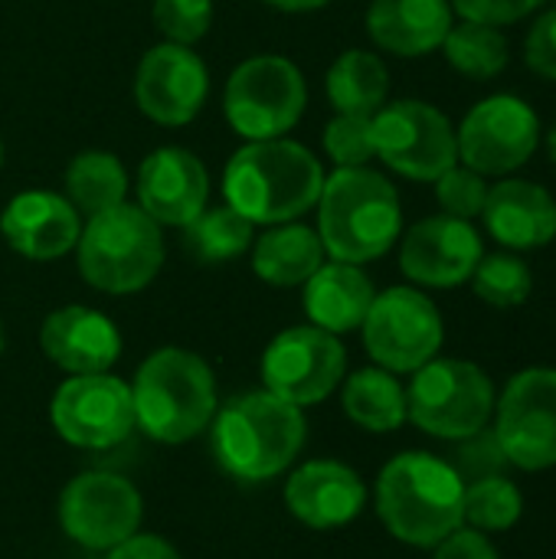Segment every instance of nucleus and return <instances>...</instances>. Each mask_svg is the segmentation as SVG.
Returning a JSON list of instances; mask_svg holds the SVG:
<instances>
[{
  "instance_id": "2",
  "label": "nucleus",
  "mask_w": 556,
  "mask_h": 559,
  "mask_svg": "<svg viewBox=\"0 0 556 559\" xmlns=\"http://www.w3.org/2000/svg\"><path fill=\"white\" fill-rule=\"evenodd\" d=\"M324 187L321 160L298 141L269 138L239 147L223 170V193L252 223H295L318 206Z\"/></svg>"
},
{
  "instance_id": "13",
  "label": "nucleus",
  "mask_w": 556,
  "mask_h": 559,
  "mask_svg": "<svg viewBox=\"0 0 556 559\" xmlns=\"http://www.w3.org/2000/svg\"><path fill=\"white\" fill-rule=\"evenodd\" d=\"M49 423L75 449H115L134 432L131 386L111 373L69 377L49 400Z\"/></svg>"
},
{
  "instance_id": "12",
  "label": "nucleus",
  "mask_w": 556,
  "mask_h": 559,
  "mask_svg": "<svg viewBox=\"0 0 556 559\" xmlns=\"http://www.w3.org/2000/svg\"><path fill=\"white\" fill-rule=\"evenodd\" d=\"M262 383L292 406L328 400L347 377V350L338 334L298 324L272 337L262 354Z\"/></svg>"
},
{
  "instance_id": "19",
  "label": "nucleus",
  "mask_w": 556,
  "mask_h": 559,
  "mask_svg": "<svg viewBox=\"0 0 556 559\" xmlns=\"http://www.w3.org/2000/svg\"><path fill=\"white\" fill-rule=\"evenodd\" d=\"M210 200V177L203 160L187 147H157L138 170V206L157 226L184 229Z\"/></svg>"
},
{
  "instance_id": "11",
  "label": "nucleus",
  "mask_w": 556,
  "mask_h": 559,
  "mask_svg": "<svg viewBox=\"0 0 556 559\" xmlns=\"http://www.w3.org/2000/svg\"><path fill=\"white\" fill-rule=\"evenodd\" d=\"M374 154L400 177L436 180L459 164V138L436 105L403 98L374 115Z\"/></svg>"
},
{
  "instance_id": "29",
  "label": "nucleus",
  "mask_w": 556,
  "mask_h": 559,
  "mask_svg": "<svg viewBox=\"0 0 556 559\" xmlns=\"http://www.w3.org/2000/svg\"><path fill=\"white\" fill-rule=\"evenodd\" d=\"M252 236H256V223L246 219L229 203H223L213 210L206 206L193 223L184 226V249L197 262L216 265V262H229L242 255L252 246Z\"/></svg>"
},
{
  "instance_id": "15",
  "label": "nucleus",
  "mask_w": 556,
  "mask_h": 559,
  "mask_svg": "<svg viewBox=\"0 0 556 559\" xmlns=\"http://www.w3.org/2000/svg\"><path fill=\"white\" fill-rule=\"evenodd\" d=\"M456 138L465 167L482 177H508L534 157L541 118L518 95H488L462 118Z\"/></svg>"
},
{
  "instance_id": "23",
  "label": "nucleus",
  "mask_w": 556,
  "mask_h": 559,
  "mask_svg": "<svg viewBox=\"0 0 556 559\" xmlns=\"http://www.w3.org/2000/svg\"><path fill=\"white\" fill-rule=\"evenodd\" d=\"M452 29L449 0H370L367 33L393 56H426L442 46Z\"/></svg>"
},
{
  "instance_id": "30",
  "label": "nucleus",
  "mask_w": 556,
  "mask_h": 559,
  "mask_svg": "<svg viewBox=\"0 0 556 559\" xmlns=\"http://www.w3.org/2000/svg\"><path fill=\"white\" fill-rule=\"evenodd\" d=\"M442 49L449 66L475 82L495 79L508 66V39L498 26L488 23H475V20L452 23V29L442 39Z\"/></svg>"
},
{
  "instance_id": "35",
  "label": "nucleus",
  "mask_w": 556,
  "mask_h": 559,
  "mask_svg": "<svg viewBox=\"0 0 556 559\" xmlns=\"http://www.w3.org/2000/svg\"><path fill=\"white\" fill-rule=\"evenodd\" d=\"M151 16L167 43L193 46L213 23V0H154Z\"/></svg>"
},
{
  "instance_id": "21",
  "label": "nucleus",
  "mask_w": 556,
  "mask_h": 559,
  "mask_svg": "<svg viewBox=\"0 0 556 559\" xmlns=\"http://www.w3.org/2000/svg\"><path fill=\"white\" fill-rule=\"evenodd\" d=\"M0 233L13 252L33 262H49L75 249L82 236V216L72 203L52 190H26L16 193L3 216Z\"/></svg>"
},
{
  "instance_id": "20",
  "label": "nucleus",
  "mask_w": 556,
  "mask_h": 559,
  "mask_svg": "<svg viewBox=\"0 0 556 559\" xmlns=\"http://www.w3.org/2000/svg\"><path fill=\"white\" fill-rule=\"evenodd\" d=\"M39 347L46 360L69 377L108 373L121 357V334L108 314L85 305H66L43 318Z\"/></svg>"
},
{
  "instance_id": "26",
  "label": "nucleus",
  "mask_w": 556,
  "mask_h": 559,
  "mask_svg": "<svg viewBox=\"0 0 556 559\" xmlns=\"http://www.w3.org/2000/svg\"><path fill=\"white\" fill-rule=\"evenodd\" d=\"M344 416L367 432H397L406 419V386L383 367H364L341 383Z\"/></svg>"
},
{
  "instance_id": "40",
  "label": "nucleus",
  "mask_w": 556,
  "mask_h": 559,
  "mask_svg": "<svg viewBox=\"0 0 556 559\" xmlns=\"http://www.w3.org/2000/svg\"><path fill=\"white\" fill-rule=\"evenodd\" d=\"M105 559H184L177 554L174 544H167L164 537H154V534H134L128 537L125 544L111 547Z\"/></svg>"
},
{
  "instance_id": "37",
  "label": "nucleus",
  "mask_w": 556,
  "mask_h": 559,
  "mask_svg": "<svg viewBox=\"0 0 556 559\" xmlns=\"http://www.w3.org/2000/svg\"><path fill=\"white\" fill-rule=\"evenodd\" d=\"M449 3L462 20H475V23H488V26H505V23L524 20L528 13H534L541 7V0H449Z\"/></svg>"
},
{
  "instance_id": "16",
  "label": "nucleus",
  "mask_w": 556,
  "mask_h": 559,
  "mask_svg": "<svg viewBox=\"0 0 556 559\" xmlns=\"http://www.w3.org/2000/svg\"><path fill=\"white\" fill-rule=\"evenodd\" d=\"M210 75L203 59L180 43H161L147 49L134 72V102L138 108L167 128L193 121L206 102Z\"/></svg>"
},
{
  "instance_id": "7",
  "label": "nucleus",
  "mask_w": 556,
  "mask_h": 559,
  "mask_svg": "<svg viewBox=\"0 0 556 559\" xmlns=\"http://www.w3.org/2000/svg\"><path fill=\"white\" fill-rule=\"evenodd\" d=\"M498 390L492 377L459 357H433L406 386V419L442 442L469 439L492 426Z\"/></svg>"
},
{
  "instance_id": "44",
  "label": "nucleus",
  "mask_w": 556,
  "mask_h": 559,
  "mask_svg": "<svg viewBox=\"0 0 556 559\" xmlns=\"http://www.w3.org/2000/svg\"><path fill=\"white\" fill-rule=\"evenodd\" d=\"M0 164H3V144H0Z\"/></svg>"
},
{
  "instance_id": "9",
  "label": "nucleus",
  "mask_w": 556,
  "mask_h": 559,
  "mask_svg": "<svg viewBox=\"0 0 556 559\" xmlns=\"http://www.w3.org/2000/svg\"><path fill=\"white\" fill-rule=\"evenodd\" d=\"M360 334L370 360L400 377L416 373L423 364L439 357L446 324L429 295L410 285H397L374 298Z\"/></svg>"
},
{
  "instance_id": "34",
  "label": "nucleus",
  "mask_w": 556,
  "mask_h": 559,
  "mask_svg": "<svg viewBox=\"0 0 556 559\" xmlns=\"http://www.w3.org/2000/svg\"><path fill=\"white\" fill-rule=\"evenodd\" d=\"M436 183V200H439V206L446 210V216H456V219H475V216H482V210H485V200H488V180L478 174V170H472V167H449L442 177H436L433 180Z\"/></svg>"
},
{
  "instance_id": "3",
  "label": "nucleus",
  "mask_w": 556,
  "mask_h": 559,
  "mask_svg": "<svg viewBox=\"0 0 556 559\" xmlns=\"http://www.w3.org/2000/svg\"><path fill=\"white\" fill-rule=\"evenodd\" d=\"M403 229L397 187L370 167H338L318 197V236L334 262L364 265L393 249Z\"/></svg>"
},
{
  "instance_id": "41",
  "label": "nucleus",
  "mask_w": 556,
  "mask_h": 559,
  "mask_svg": "<svg viewBox=\"0 0 556 559\" xmlns=\"http://www.w3.org/2000/svg\"><path fill=\"white\" fill-rule=\"evenodd\" d=\"M265 3L275 10H285V13H308V10H321L331 0H265Z\"/></svg>"
},
{
  "instance_id": "5",
  "label": "nucleus",
  "mask_w": 556,
  "mask_h": 559,
  "mask_svg": "<svg viewBox=\"0 0 556 559\" xmlns=\"http://www.w3.org/2000/svg\"><path fill=\"white\" fill-rule=\"evenodd\" d=\"M308 439L305 409L269 390L242 393L216 409L213 449L239 481H269L295 465Z\"/></svg>"
},
{
  "instance_id": "32",
  "label": "nucleus",
  "mask_w": 556,
  "mask_h": 559,
  "mask_svg": "<svg viewBox=\"0 0 556 559\" xmlns=\"http://www.w3.org/2000/svg\"><path fill=\"white\" fill-rule=\"evenodd\" d=\"M472 288L492 308H518L531 298L534 275L531 265L514 252H495V255H482V262L475 265Z\"/></svg>"
},
{
  "instance_id": "33",
  "label": "nucleus",
  "mask_w": 556,
  "mask_h": 559,
  "mask_svg": "<svg viewBox=\"0 0 556 559\" xmlns=\"http://www.w3.org/2000/svg\"><path fill=\"white\" fill-rule=\"evenodd\" d=\"M324 151L338 167H367L374 154V115L338 111L324 128Z\"/></svg>"
},
{
  "instance_id": "24",
  "label": "nucleus",
  "mask_w": 556,
  "mask_h": 559,
  "mask_svg": "<svg viewBox=\"0 0 556 559\" xmlns=\"http://www.w3.org/2000/svg\"><path fill=\"white\" fill-rule=\"evenodd\" d=\"M377 298L370 275L351 262H324L305 282V314L328 334L357 331Z\"/></svg>"
},
{
  "instance_id": "43",
  "label": "nucleus",
  "mask_w": 556,
  "mask_h": 559,
  "mask_svg": "<svg viewBox=\"0 0 556 559\" xmlns=\"http://www.w3.org/2000/svg\"><path fill=\"white\" fill-rule=\"evenodd\" d=\"M3 347H7V331H3V321H0V354H3Z\"/></svg>"
},
{
  "instance_id": "1",
  "label": "nucleus",
  "mask_w": 556,
  "mask_h": 559,
  "mask_svg": "<svg viewBox=\"0 0 556 559\" xmlns=\"http://www.w3.org/2000/svg\"><path fill=\"white\" fill-rule=\"evenodd\" d=\"M374 504L393 540L433 550L465 524V481L449 459L433 452H400L380 468Z\"/></svg>"
},
{
  "instance_id": "10",
  "label": "nucleus",
  "mask_w": 556,
  "mask_h": 559,
  "mask_svg": "<svg viewBox=\"0 0 556 559\" xmlns=\"http://www.w3.org/2000/svg\"><path fill=\"white\" fill-rule=\"evenodd\" d=\"M492 429L508 465L528 475L556 468V367H528L498 393Z\"/></svg>"
},
{
  "instance_id": "36",
  "label": "nucleus",
  "mask_w": 556,
  "mask_h": 559,
  "mask_svg": "<svg viewBox=\"0 0 556 559\" xmlns=\"http://www.w3.org/2000/svg\"><path fill=\"white\" fill-rule=\"evenodd\" d=\"M456 452L449 459V465L459 472V478L469 485V481H478V478H495V475H508V455L495 436V429H482L469 439H459L452 442Z\"/></svg>"
},
{
  "instance_id": "8",
  "label": "nucleus",
  "mask_w": 556,
  "mask_h": 559,
  "mask_svg": "<svg viewBox=\"0 0 556 559\" xmlns=\"http://www.w3.org/2000/svg\"><path fill=\"white\" fill-rule=\"evenodd\" d=\"M308 85L301 69L285 56H249L242 59L223 92V111L236 134L246 141L285 138L305 111Z\"/></svg>"
},
{
  "instance_id": "17",
  "label": "nucleus",
  "mask_w": 556,
  "mask_h": 559,
  "mask_svg": "<svg viewBox=\"0 0 556 559\" xmlns=\"http://www.w3.org/2000/svg\"><path fill=\"white\" fill-rule=\"evenodd\" d=\"M485 246L469 219L429 216L419 219L400 246V269L413 285L423 288H456L472 278L482 262Z\"/></svg>"
},
{
  "instance_id": "27",
  "label": "nucleus",
  "mask_w": 556,
  "mask_h": 559,
  "mask_svg": "<svg viewBox=\"0 0 556 559\" xmlns=\"http://www.w3.org/2000/svg\"><path fill=\"white\" fill-rule=\"evenodd\" d=\"M328 98L334 111L344 115H377L387 105L390 75L377 52L367 49H347L341 52L324 79Z\"/></svg>"
},
{
  "instance_id": "42",
  "label": "nucleus",
  "mask_w": 556,
  "mask_h": 559,
  "mask_svg": "<svg viewBox=\"0 0 556 559\" xmlns=\"http://www.w3.org/2000/svg\"><path fill=\"white\" fill-rule=\"evenodd\" d=\"M547 154H551V160L556 164V124L547 131Z\"/></svg>"
},
{
  "instance_id": "25",
  "label": "nucleus",
  "mask_w": 556,
  "mask_h": 559,
  "mask_svg": "<svg viewBox=\"0 0 556 559\" xmlns=\"http://www.w3.org/2000/svg\"><path fill=\"white\" fill-rule=\"evenodd\" d=\"M324 242L318 229L301 223H279L252 246V272L275 288L305 285L324 265Z\"/></svg>"
},
{
  "instance_id": "22",
  "label": "nucleus",
  "mask_w": 556,
  "mask_h": 559,
  "mask_svg": "<svg viewBox=\"0 0 556 559\" xmlns=\"http://www.w3.org/2000/svg\"><path fill=\"white\" fill-rule=\"evenodd\" d=\"M485 226L488 233L514 252L541 249L556 239V200L551 190L531 180L508 177L488 190L485 200Z\"/></svg>"
},
{
  "instance_id": "28",
  "label": "nucleus",
  "mask_w": 556,
  "mask_h": 559,
  "mask_svg": "<svg viewBox=\"0 0 556 559\" xmlns=\"http://www.w3.org/2000/svg\"><path fill=\"white\" fill-rule=\"evenodd\" d=\"M128 193L125 164L111 151H82L66 167V200L85 219L121 206Z\"/></svg>"
},
{
  "instance_id": "39",
  "label": "nucleus",
  "mask_w": 556,
  "mask_h": 559,
  "mask_svg": "<svg viewBox=\"0 0 556 559\" xmlns=\"http://www.w3.org/2000/svg\"><path fill=\"white\" fill-rule=\"evenodd\" d=\"M433 559H501L498 547L488 540V534L475 527H459L452 531L442 544L433 547Z\"/></svg>"
},
{
  "instance_id": "18",
  "label": "nucleus",
  "mask_w": 556,
  "mask_h": 559,
  "mask_svg": "<svg viewBox=\"0 0 556 559\" xmlns=\"http://www.w3.org/2000/svg\"><path fill=\"white\" fill-rule=\"evenodd\" d=\"M282 498L298 524L311 531H338L364 514L367 481L344 462L315 459L288 475Z\"/></svg>"
},
{
  "instance_id": "6",
  "label": "nucleus",
  "mask_w": 556,
  "mask_h": 559,
  "mask_svg": "<svg viewBox=\"0 0 556 559\" xmlns=\"http://www.w3.org/2000/svg\"><path fill=\"white\" fill-rule=\"evenodd\" d=\"M79 275L105 295H134L147 288L164 265L161 226L134 203L92 216L75 242Z\"/></svg>"
},
{
  "instance_id": "4",
  "label": "nucleus",
  "mask_w": 556,
  "mask_h": 559,
  "mask_svg": "<svg viewBox=\"0 0 556 559\" xmlns=\"http://www.w3.org/2000/svg\"><path fill=\"white\" fill-rule=\"evenodd\" d=\"M134 426L161 442L184 445L213 426L220 409L213 367L184 347L154 350L134 377Z\"/></svg>"
},
{
  "instance_id": "31",
  "label": "nucleus",
  "mask_w": 556,
  "mask_h": 559,
  "mask_svg": "<svg viewBox=\"0 0 556 559\" xmlns=\"http://www.w3.org/2000/svg\"><path fill=\"white\" fill-rule=\"evenodd\" d=\"M465 527L482 534H505L524 518V495L508 475L478 478L465 485Z\"/></svg>"
},
{
  "instance_id": "38",
  "label": "nucleus",
  "mask_w": 556,
  "mask_h": 559,
  "mask_svg": "<svg viewBox=\"0 0 556 559\" xmlns=\"http://www.w3.org/2000/svg\"><path fill=\"white\" fill-rule=\"evenodd\" d=\"M524 59H528V66H531L537 75L556 82V7L554 10H547V13L531 26L528 43H524Z\"/></svg>"
},
{
  "instance_id": "14",
  "label": "nucleus",
  "mask_w": 556,
  "mask_h": 559,
  "mask_svg": "<svg viewBox=\"0 0 556 559\" xmlns=\"http://www.w3.org/2000/svg\"><path fill=\"white\" fill-rule=\"evenodd\" d=\"M141 518L138 488L111 472H82L59 495V527L85 550L108 554L141 531Z\"/></svg>"
}]
</instances>
